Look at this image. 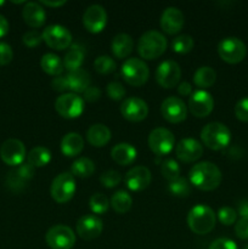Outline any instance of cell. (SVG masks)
<instances>
[{
	"mask_svg": "<svg viewBox=\"0 0 248 249\" xmlns=\"http://www.w3.org/2000/svg\"><path fill=\"white\" fill-rule=\"evenodd\" d=\"M190 181L202 191H213L221 184L220 169L214 163L201 162L195 164L189 173Z\"/></svg>",
	"mask_w": 248,
	"mask_h": 249,
	"instance_id": "obj_1",
	"label": "cell"
},
{
	"mask_svg": "<svg viewBox=\"0 0 248 249\" xmlns=\"http://www.w3.org/2000/svg\"><path fill=\"white\" fill-rule=\"evenodd\" d=\"M216 215L211 207L197 204L190 209L187 215V225L190 230L197 235H207L215 226Z\"/></svg>",
	"mask_w": 248,
	"mask_h": 249,
	"instance_id": "obj_2",
	"label": "cell"
},
{
	"mask_svg": "<svg viewBox=\"0 0 248 249\" xmlns=\"http://www.w3.org/2000/svg\"><path fill=\"white\" fill-rule=\"evenodd\" d=\"M167 39L157 31H148L138 41V53L143 60H156L167 50Z\"/></svg>",
	"mask_w": 248,
	"mask_h": 249,
	"instance_id": "obj_3",
	"label": "cell"
},
{
	"mask_svg": "<svg viewBox=\"0 0 248 249\" xmlns=\"http://www.w3.org/2000/svg\"><path fill=\"white\" fill-rule=\"evenodd\" d=\"M201 139L204 146L214 151H219L229 146L231 141V131L228 126L219 122L209 123L202 129Z\"/></svg>",
	"mask_w": 248,
	"mask_h": 249,
	"instance_id": "obj_4",
	"label": "cell"
},
{
	"mask_svg": "<svg viewBox=\"0 0 248 249\" xmlns=\"http://www.w3.org/2000/svg\"><path fill=\"white\" fill-rule=\"evenodd\" d=\"M121 73L123 79L131 87H141L150 77V70L141 58L131 57L124 61Z\"/></svg>",
	"mask_w": 248,
	"mask_h": 249,
	"instance_id": "obj_5",
	"label": "cell"
},
{
	"mask_svg": "<svg viewBox=\"0 0 248 249\" xmlns=\"http://www.w3.org/2000/svg\"><path fill=\"white\" fill-rule=\"evenodd\" d=\"M75 190L74 177L71 173H61L51 182L50 194L53 201L62 204L73 198Z\"/></svg>",
	"mask_w": 248,
	"mask_h": 249,
	"instance_id": "obj_6",
	"label": "cell"
},
{
	"mask_svg": "<svg viewBox=\"0 0 248 249\" xmlns=\"http://www.w3.org/2000/svg\"><path fill=\"white\" fill-rule=\"evenodd\" d=\"M218 53L221 60L226 63L236 65L246 57L247 48L241 39L236 36H228L218 44Z\"/></svg>",
	"mask_w": 248,
	"mask_h": 249,
	"instance_id": "obj_7",
	"label": "cell"
},
{
	"mask_svg": "<svg viewBox=\"0 0 248 249\" xmlns=\"http://www.w3.org/2000/svg\"><path fill=\"white\" fill-rule=\"evenodd\" d=\"M55 109L61 117L66 119L78 118L84 112V100L73 92L62 94L56 100Z\"/></svg>",
	"mask_w": 248,
	"mask_h": 249,
	"instance_id": "obj_8",
	"label": "cell"
},
{
	"mask_svg": "<svg viewBox=\"0 0 248 249\" xmlns=\"http://www.w3.org/2000/svg\"><path fill=\"white\" fill-rule=\"evenodd\" d=\"M43 40L49 48L53 50H65L72 45V34L66 27L61 24H51L48 26L41 33Z\"/></svg>",
	"mask_w": 248,
	"mask_h": 249,
	"instance_id": "obj_9",
	"label": "cell"
},
{
	"mask_svg": "<svg viewBox=\"0 0 248 249\" xmlns=\"http://www.w3.org/2000/svg\"><path fill=\"white\" fill-rule=\"evenodd\" d=\"M45 242L51 249H72L75 243V235L66 225H55L45 235Z\"/></svg>",
	"mask_w": 248,
	"mask_h": 249,
	"instance_id": "obj_10",
	"label": "cell"
},
{
	"mask_svg": "<svg viewBox=\"0 0 248 249\" xmlns=\"http://www.w3.org/2000/svg\"><path fill=\"white\" fill-rule=\"evenodd\" d=\"M148 147L155 155L165 156L172 152L175 146V138L165 128H156L148 135Z\"/></svg>",
	"mask_w": 248,
	"mask_h": 249,
	"instance_id": "obj_11",
	"label": "cell"
},
{
	"mask_svg": "<svg viewBox=\"0 0 248 249\" xmlns=\"http://www.w3.org/2000/svg\"><path fill=\"white\" fill-rule=\"evenodd\" d=\"M181 78V68L175 61H163L156 70V80L164 89L174 88Z\"/></svg>",
	"mask_w": 248,
	"mask_h": 249,
	"instance_id": "obj_12",
	"label": "cell"
},
{
	"mask_svg": "<svg viewBox=\"0 0 248 249\" xmlns=\"http://www.w3.org/2000/svg\"><path fill=\"white\" fill-rule=\"evenodd\" d=\"M160 113L167 122L172 124H177L186 119L187 107L180 97L170 96L162 102Z\"/></svg>",
	"mask_w": 248,
	"mask_h": 249,
	"instance_id": "obj_13",
	"label": "cell"
},
{
	"mask_svg": "<svg viewBox=\"0 0 248 249\" xmlns=\"http://www.w3.org/2000/svg\"><path fill=\"white\" fill-rule=\"evenodd\" d=\"M0 157L5 164L17 167L22 164L26 158V147L22 141L17 139H9L0 147Z\"/></svg>",
	"mask_w": 248,
	"mask_h": 249,
	"instance_id": "obj_14",
	"label": "cell"
},
{
	"mask_svg": "<svg viewBox=\"0 0 248 249\" xmlns=\"http://www.w3.org/2000/svg\"><path fill=\"white\" fill-rule=\"evenodd\" d=\"M214 108L213 96L206 90H198L190 96L189 111L196 118H206Z\"/></svg>",
	"mask_w": 248,
	"mask_h": 249,
	"instance_id": "obj_15",
	"label": "cell"
},
{
	"mask_svg": "<svg viewBox=\"0 0 248 249\" xmlns=\"http://www.w3.org/2000/svg\"><path fill=\"white\" fill-rule=\"evenodd\" d=\"M83 24L90 33H100L107 24V14L101 5H90L83 15Z\"/></svg>",
	"mask_w": 248,
	"mask_h": 249,
	"instance_id": "obj_16",
	"label": "cell"
},
{
	"mask_svg": "<svg viewBox=\"0 0 248 249\" xmlns=\"http://www.w3.org/2000/svg\"><path fill=\"white\" fill-rule=\"evenodd\" d=\"M121 113L126 121L138 123L147 117L148 106L140 97H128L122 102Z\"/></svg>",
	"mask_w": 248,
	"mask_h": 249,
	"instance_id": "obj_17",
	"label": "cell"
},
{
	"mask_svg": "<svg viewBox=\"0 0 248 249\" xmlns=\"http://www.w3.org/2000/svg\"><path fill=\"white\" fill-rule=\"evenodd\" d=\"M34 169L35 168L32 167L28 162L22 163V164L15 167L11 172H9L6 178V184L12 191L18 192L26 187L32 180L34 175Z\"/></svg>",
	"mask_w": 248,
	"mask_h": 249,
	"instance_id": "obj_18",
	"label": "cell"
},
{
	"mask_svg": "<svg viewBox=\"0 0 248 249\" xmlns=\"http://www.w3.org/2000/svg\"><path fill=\"white\" fill-rule=\"evenodd\" d=\"M104 230V224L100 218L92 214L83 215L77 223V232L84 241H92L99 237Z\"/></svg>",
	"mask_w": 248,
	"mask_h": 249,
	"instance_id": "obj_19",
	"label": "cell"
},
{
	"mask_svg": "<svg viewBox=\"0 0 248 249\" xmlns=\"http://www.w3.org/2000/svg\"><path fill=\"white\" fill-rule=\"evenodd\" d=\"M151 179H152V175H151L150 169L143 165H138V167H134L128 170L125 178H124V181L129 190L139 192L147 189L148 185L151 184Z\"/></svg>",
	"mask_w": 248,
	"mask_h": 249,
	"instance_id": "obj_20",
	"label": "cell"
},
{
	"mask_svg": "<svg viewBox=\"0 0 248 249\" xmlns=\"http://www.w3.org/2000/svg\"><path fill=\"white\" fill-rule=\"evenodd\" d=\"M177 157L184 163L196 162L203 155V146L196 139H182L175 148Z\"/></svg>",
	"mask_w": 248,
	"mask_h": 249,
	"instance_id": "obj_21",
	"label": "cell"
},
{
	"mask_svg": "<svg viewBox=\"0 0 248 249\" xmlns=\"http://www.w3.org/2000/svg\"><path fill=\"white\" fill-rule=\"evenodd\" d=\"M184 27V14L177 7H167L160 16V28L167 34H177Z\"/></svg>",
	"mask_w": 248,
	"mask_h": 249,
	"instance_id": "obj_22",
	"label": "cell"
},
{
	"mask_svg": "<svg viewBox=\"0 0 248 249\" xmlns=\"http://www.w3.org/2000/svg\"><path fill=\"white\" fill-rule=\"evenodd\" d=\"M24 22L32 28H39L45 23L46 12L39 2H26L22 10Z\"/></svg>",
	"mask_w": 248,
	"mask_h": 249,
	"instance_id": "obj_23",
	"label": "cell"
},
{
	"mask_svg": "<svg viewBox=\"0 0 248 249\" xmlns=\"http://www.w3.org/2000/svg\"><path fill=\"white\" fill-rule=\"evenodd\" d=\"M66 78H67L68 90L77 95L83 94L90 87V82H91V77H90L89 73L82 68L70 72L66 75Z\"/></svg>",
	"mask_w": 248,
	"mask_h": 249,
	"instance_id": "obj_24",
	"label": "cell"
},
{
	"mask_svg": "<svg viewBox=\"0 0 248 249\" xmlns=\"http://www.w3.org/2000/svg\"><path fill=\"white\" fill-rule=\"evenodd\" d=\"M136 148L126 142L117 143L111 150L112 160L119 165H130L136 160Z\"/></svg>",
	"mask_w": 248,
	"mask_h": 249,
	"instance_id": "obj_25",
	"label": "cell"
},
{
	"mask_svg": "<svg viewBox=\"0 0 248 249\" xmlns=\"http://www.w3.org/2000/svg\"><path fill=\"white\" fill-rule=\"evenodd\" d=\"M85 57V49L80 44H72L63 58V66L68 72H73L82 68Z\"/></svg>",
	"mask_w": 248,
	"mask_h": 249,
	"instance_id": "obj_26",
	"label": "cell"
},
{
	"mask_svg": "<svg viewBox=\"0 0 248 249\" xmlns=\"http://www.w3.org/2000/svg\"><path fill=\"white\" fill-rule=\"evenodd\" d=\"M84 148V140L78 133H68L61 141V152L66 157H75Z\"/></svg>",
	"mask_w": 248,
	"mask_h": 249,
	"instance_id": "obj_27",
	"label": "cell"
},
{
	"mask_svg": "<svg viewBox=\"0 0 248 249\" xmlns=\"http://www.w3.org/2000/svg\"><path fill=\"white\" fill-rule=\"evenodd\" d=\"M87 139L94 147H104L111 140V130L105 124H94L88 129Z\"/></svg>",
	"mask_w": 248,
	"mask_h": 249,
	"instance_id": "obj_28",
	"label": "cell"
},
{
	"mask_svg": "<svg viewBox=\"0 0 248 249\" xmlns=\"http://www.w3.org/2000/svg\"><path fill=\"white\" fill-rule=\"evenodd\" d=\"M134 48V41L129 34H117L111 43V49L117 58H125L131 53Z\"/></svg>",
	"mask_w": 248,
	"mask_h": 249,
	"instance_id": "obj_29",
	"label": "cell"
},
{
	"mask_svg": "<svg viewBox=\"0 0 248 249\" xmlns=\"http://www.w3.org/2000/svg\"><path fill=\"white\" fill-rule=\"evenodd\" d=\"M40 67L44 72L48 73L49 75H53V77L61 75L63 70H65L63 61L55 53H45V55H43L40 60Z\"/></svg>",
	"mask_w": 248,
	"mask_h": 249,
	"instance_id": "obj_30",
	"label": "cell"
},
{
	"mask_svg": "<svg viewBox=\"0 0 248 249\" xmlns=\"http://www.w3.org/2000/svg\"><path fill=\"white\" fill-rule=\"evenodd\" d=\"M51 160V152L46 147L36 146L29 151L27 156V162L34 168H43L49 164Z\"/></svg>",
	"mask_w": 248,
	"mask_h": 249,
	"instance_id": "obj_31",
	"label": "cell"
},
{
	"mask_svg": "<svg viewBox=\"0 0 248 249\" xmlns=\"http://www.w3.org/2000/svg\"><path fill=\"white\" fill-rule=\"evenodd\" d=\"M109 204L113 208V211L118 214H125L130 211L131 206H133V198L128 192L123 191H117L113 196L111 197Z\"/></svg>",
	"mask_w": 248,
	"mask_h": 249,
	"instance_id": "obj_32",
	"label": "cell"
},
{
	"mask_svg": "<svg viewBox=\"0 0 248 249\" xmlns=\"http://www.w3.org/2000/svg\"><path fill=\"white\" fill-rule=\"evenodd\" d=\"M95 173V164L90 158L80 157L73 162L71 174L77 178H90Z\"/></svg>",
	"mask_w": 248,
	"mask_h": 249,
	"instance_id": "obj_33",
	"label": "cell"
},
{
	"mask_svg": "<svg viewBox=\"0 0 248 249\" xmlns=\"http://www.w3.org/2000/svg\"><path fill=\"white\" fill-rule=\"evenodd\" d=\"M215 80H216L215 71H214L212 67H208V66L199 67L198 70L195 72L194 83L198 88H202V89L211 88L212 85L215 83Z\"/></svg>",
	"mask_w": 248,
	"mask_h": 249,
	"instance_id": "obj_34",
	"label": "cell"
},
{
	"mask_svg": "<svg viewBox=\"0 0 248 249\" xmlns=\"http://www.w3.org/2000/svg\"><path fill=\"white\" fill-rule=\"evenodd\" d=\"M168 190H169V192L173 196L182 198V197L189 196L190 191H191V187H190V182L185 178L179 177L177 179L169 181Z\"/></svg>",
	"mask_w": 248,
	"mask_h": 249,
	"instance_id": "obj_35",
	"label": "cell"
},
{
	"mask_svg": "<svg viewBox=\"0 0 248 249\" xmlns=\"http://www.w3.org/2000/svg\"><path fill=\"white\" fill-rule=\"evenodd\" d=\"M194 39H192V36H187V34L177 36L172 41V49L177 53H189L194 49Z\"/></svg>",
	"mask_w": 248,
	"mask_h": 249,
	"instance_id": "obj_36",
	"label": "cell"
},
{
	"mask_svg": "<svg viewBox=\"0 0 248 249\" xmlns=\"http://www.w3.org/2000/svg\"><path fill=\"white\" fill-rule=\"evenodd\" d=\"M89 207L91 209V212L94 214H105L108 211L109 207V201L104 194H95L90 197L89 201Z\"/></svg>",
	"mask_w": 248,
	"mask_h": 249,
	"instance_id": "obj_37",
	"label": "cell"
},
{
	"mask_svg": "<svg viewBox=\"0 0 248 249\" xmlns=\"http://www.w3.org/2000/svg\"><path fill=\"white\" fill-rule=\"evenodd\" d=\"M116 67L117 65L113 58L107 55L99 56L94 62L95 71L97 73H100V74H109V73H113L116 71Z\"/></svg>",
	"mask_w": 248,
	"mask_h": 249,
	"instance_id": "obj_38",
	"label": "cell"
},
{
	"mask_svg": "<svg viewBox=\"0 0 248 249\" xmlns=\"http://www.w3.org/2000/svg\"><path fill=\"white\" fill-rule=\"evenodd\" d=\"M160 173L164 179H167L168 181H173L180 177V167L177 160H165L160 165Z\"/></svg>",
	"mask_w": 248,
	"mask_h": 249,
	"instance_id": "obj_39",
	"label": "cell"
},
{
	"mask_svg": "<svg viewBox=\"0 0 248 249\" xmlns=\"http://www.w3.org/2000/svg\"><path fill=\"white\" fill-rule=\"evenodd\" d=\"M122 181V175L117 170H107L104 172L100 177V182L104 187L107 189H113V187L118 186Z\"/></svg>",
	"mask_w": 248,
	"mask_h": 249,
	"instance_id": "obj_40",
	"label": "cell"
},
{
	"mask_svg": "<svg viewBox=\"0 0 248 249\" xmlns=\"http://www.w3.org/2000/svg\"><path fill=\"white\" fill-rule=\"evenodd\" d=\"M218 220L220 221L223 225L230 226L232 224L236 223V219H237V212L233 208H230V207H223L218 211Z\"/></svg>",
	"mask_w": 248,
	"mask_h": 249,
	"instance_id": "obj_41",
	"label": "cell"
},
{
	"mask_svg": "<svg viewBox=\"0 0 248 249\" xmlns=\"http://www.w3.org/2000/svg\"><path fill=\"white\" fill-rule=\"evenodd\" d=\"M107 95L113 101H121L125 96V89L118 82H112L107 85Z\"/></svg>",
	"mask_w": 248,
	"mask_h": 249,
	"instance_id": "obj_42",
	"label": "cell"
},
{
	"mask_svg": "<svg viewBox=\"0 0 248 249\" xmlns=\"http://www.w3.org/2000/svg\"><path fill=\"white\" fill-rule=\"evenodd\" d=\"M22 40H23L24 45L33 49L35 48V46L40 45V43L43 41V36H41V33H39L38 31L33 29V31H29L27 32V33H24Z\"/></svg>",
	"mask_w": 248,
	"mask_h": 249,
	"instance_id": "obj_43",
	"label": "cell"
},
{
	"mask_svg": "<svg viewBox=\"0 0 248 249\" xmlns=\"http://www.w3.org/2000/svg\"><path fill=\"white\" fill-rule=\"evenodd\" d=\"M235 116L238 121L248 123V97H243L235 105Z\"/></svg>",
	"mask_w": 248,
	"mask_h": 249,
	"instance_id": "obj_44",
	"label": "cell"
},
{
	"mask_svg": "<svg viewBox=\"0 0 248 249\" xmlns=\"http://www.w3.org/2000/svg\"><path fill=\"white\" fill-rule=\"evenodd\" d=\"M14 58V51L6 43H0V66H6Z\"/></svg>",
	"mask_w": 248,
	"mask_h": 249,
	"instance_id": "obj_45",
	"label": "cell"
},
{
	"mask_svg": "<svg viewBox=\"0 0 248 249\" xmlns=\"http://www.w3.org/2000/svg\"><path fill=\"white\" fill-rule=\"evenodd\" d=\"M208 249H238L237 245L230 238H216L211 243Z\"/></svg>",
	"mask_w": 248,
	"mask_h": 249,
	"instance_id": "obj_46",
	"label": "cell"
},
{
	"mask_svg": "<svg viewBox=\"0 0 248 249\" xmlns=\"http://www.w3.org/2000/svg\"><path fill=\"white\" fill-rule=\"evenodd\" d=\"M235 233L241 240H248V218H241L236 223Z\"/></svg>",
	"mask_w": 248,
	"mask_h": 249,
	"instance_id": "obj_47",
	"label": "cell"
},
{
	"mask_svg": "<svg viewBox=\"0 0 248 249\" xmlns=\"http://www.w3.org/2000/svg\"><path fill=\"white\" fill-rule=\"evenodd\" d=\"M101 97V90L97 87H91L90 85L84 92H83V100L87 102H95Z\"/></svg>",
	"mask_w": 248,
	"mask_h": 249,
	"instance_id": "obj_48",
	"label": "cell"
},
{
	"mask_svg": "<svg viewBox=\"0 0 248 249\" xmlns=\"http://www.w3.org/2000/svg\"><path fill=\"white\" fill-rule=\"evenodd\" d=\"M51 88L53 90L57 92H63L66 90H68V84H67V78L63 77V75H58L55 77L51 80Z\"/></svg>",
	"mask_w": 248,
	"mask_h": 249,
	"instance_id": "obj_49",
	"label": "cell"
},
{
	"mask_svg": "<svg viewBox=\"0 0 248 249\" xmlns=\"http://www.w3.org/2000/svg\"><path fill=\"white\" fill-rule=\"evenodd\" d=\"M177 92H179L181 96H190L192 92L191 84L187 82H182L181 84H179V87H177Z\"/></svg>",
	"mask_w": 248,
	"mask_h": 249,
	"instance_id": "obj_50",
	"label": "cell"
},
{
	"mask_svg": "<svg viewBox=\"0 0 248 249\" xmlns=\"http://www.w3.org/2000/svg\"><path fill=\"white\" fill-rule=\"evenodd\" d=\"M237 214L241 215V218H248V199L240 202L237 208Z\"/></svg>",
	"mask_w": 248,
	"mask_h": 249,
	"instance_id": "obj_51",
	"label": "cell"
},
{
	"mask_svg": "<svg viewBox=\"0 0 248 249\" xmlns=\"http://www.w3.org/2000/svg\"><path fill=\"white\" fill-rule=\"evenodd\" d=\"M9 32V22L2 15H0V38L5 36Z\"/></svg>",
	"mask_w": 248,
	"mask_h": 249,
	"instance_id": "obj_52",
	"label": "cell"
},
{
	"mask_svg": "<svg viewBox=\"0 0 248 249\" xmlns=\"http://www.w3.org/2000/svg\"><path fill=\"white\" fill-rule=\"evenodd\" d=\"M41 4L49 7H60L66 4V1H41Z\"/></svg>",
	"mask_w": 248,
	"mask_h": 249,
	"instance_id": "obj_53",
	"label": "cell"
},
{
	"mask_svg": "<svg viewBox=\"0 0 248 249\" xmlns=\"http://www.w3.org/2000/svg\"><path fill=\"white\" fill-rule=\"evenodd\" d=\"M2 5H4V1H2V0H0V6H2Z\"/></svg>",
	"mask_w": 248,
	"mask_h": 249,
	"instance_id": "obj_54",
	"label": "cell"
},
{
	"mask_svg": "<svg viewBox=\"0 0 248 249\" xmlns=\"http://www.w3.org/2000/svg\"><path fill=\"white\" fill-rule=\"evenodd\" d=\"M245 249H248V246H246V247H245Z\"/></svg>",
	"mask_w": 248,
	"mask_h": 249,
	"instance_id": "obj_55",
	"label": "cell"
}]
</instances>
